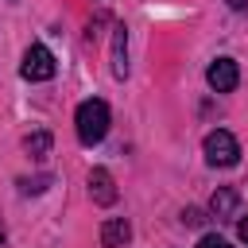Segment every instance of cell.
<instances>
[{
	"label": "cell",
	"instance_id": "cell-1",
	"mask_svg": "<svg viewBox=\"0 0 248 248\" xmlns=\"http://www.w3.org/2000/svg\"><path fill=\"white\" fill-rule=\"evenodd\" d=\"M74 128H78V140H81L85 147L101 143V140L108 136V105H105L101 97L81 101L78 112H74Z\"/></svg>",
	"mask_w": 248,
	"mask_h": 248
},
{
	"label": "cell",
	"instance_id": "cell-2",
	"mask_svg": "<svg viewBox=\"0 0 248 248\" xmlns=\"http://www.w3.org/2000/svg\"><path fill=\"white\" fill-rule=\"evenodd\" d=\"M202 151H205V163L209 167H236L240 163V143L232 132L225 128H213L205 140H202Z\"/></svg>",
	"mask_w": 248,
	"mask_h": 248
},
{
	"label": "cell",
	"instance_id": "cell-3",
	"mask_svg": "<svg viewBox=\"0 0 248 248\" xmlns=\"http://www.w3.org/2000/svg\"><path fill=\"white\" fill-rule=\"evenodd\" d=\"M54 70H58V62H54V54H50L43 43H31V46L23 50V66H19V74H23L27 81H50Z\"/></svg>",
	"mask_w": 248,
	"mask_h": 248
},
{
	"label": "cell",
	"instance_id": "cell-4",
	"mask_svg": "<svg viewBox=\"0 0 248 248\" xmlns=\"http://www.w3.org/2000/svg\"><path fill=\"white\" fill-rule=\"evenodd\" d=\"M205 81H209L213 93H232L236 81H240V66L232 58H213L209 70H205Z\"/></svg>",
	"mask_w": 248,
	"mask_h": 248
},
{
	"label": "cell",
	"instance_id": "cell-5",
	"mask_svg": "<svg viewBox=\"0 0 248 248\" xmlns=\"http://www.w3.org/2000/svg\"><path fill=\"white\" fill-rule=\"evenodd\" d=\"M108 70H112V78H116V81H124V78H128V27H124V23H116V27H112Z\"/></svg>",
	"mask_w": 248,
	"mask_h": 248
},
{
	"label": "cell",
	"instance_id": "cell-6",
	"mask_svg": "<svg viewBox=\"0 0 248 248\" xmlns=\"http://www.w3.org/2000/svg\"><path fill=\"white\" fill-rule=\"evenodd\" d=\"M89 198L97 205H112L116 202V182H112V174L105 167H93L89 170Z\"/></svg>",
	"mask_w": 248,
	"mask_h": 248
},
{
	"label": "cell",
	"instance_id": "cell-7",
	"mask_svg": "<svg viewBox=\"0 0 248 248\" xmlns=\"http://www.w3.org/2000/svg\"><path fill=\"white\" fill-rule=\"evenodd\" d=\"M128 240H132L128 217H108V221L101 225V248H124Z\"/></svg>",
	"mask_w": 248,
	"mask_h": 248
},
{
	"label": "cell",
	"instance_id": "cell-8",
	"mask_svg": "<svg viewBox=\"0 0 248 248\" xmlns=\"http://www.w3.org/2000/svg\"><path fill=\"white\" fill-rule=\"evenodd\" d=\"M236 205H240V194H236L232 186H217V190H213V198H209L213 217H232V213H236Z\"/></svg>",
	"mask_w": 248,
	"mask_h": 248
},
{
	"label": "cell",
	"instance_id": "cell-9",
	"mask_svg": "<svg viewBox=\"0 0 248 248\" xmlns=\"http://www.w3.org/2000/svg\"><path fill=\"white\" fill-rule=\"evenodd\" d=\"M23 151H27L31 159H43V155L50 151V132H31V136L23 140Z\"/></svg>",
	"mask_w": 248,
	"mask_h": 248
},
{
	"label": "cell",
	"instance_id": "cell-10",
	"mask_svg": "<svg viewBox=\"0 0 248 248\" xmlns=\"http://www.w3.org/2000/svg\"><path fill=\"white\" fill-rule=\"evenodd\" d=\"M46 186H50V174H39L35 182H31V178H19V190H23V194H43Z\"/></svg>",
	"mask_w": 248,
	"mask_h": 248
},
{
	"label": "cell",
	"instance_id": "cell-11",
	"mask_svg": "<svg viewBox=\"0 0 248 248\" xmlns=\"http://www.w3.org/2000/svg\"><path fill=\"white\" fill-rule=\"evenodd\" d=\"M194 248H232V244H229L225 236H217V232H205V236H202Z\"/></svg>",
	"mask_w": 248,
	"mask_h": 248
},
{
	"label": "cell",
	"instance_id": "cell-12",
	"mask_svg": "<svg viewBox=\"0 0 248 248\" xmlns=\"http://www.w3.org/2000/svg\"><path fill=\"white\" fill-rule=\"evenodd\" d=\"M182 221H186V225H202L205 217H202V209H182Z\"/></svg>",
	"mask_w": 248,
	"mask_h": 248
},
{
	"label": "cell",
	"instance_id": "cell-13",
	"mask_svg": "<svg viewBox=\"0 0 248 248\" xmlns=\"http://www.w3.org/2000/svg\"><path fill=\"white\" fill-rule=\"evenodd\" d=\"M236 232H240V240L248 244V217H240V225H236Z\"/></svg>",
	"mask_w": 248,
	"mask_h": 248
},
{
	"label": "cell",
	"instance_id": "cell-14",
	"mask_svg": "<svg viewBox=\"0 0 248 248\" xmlns=\"http://www.w3.org/2000/svg\"><path fill=\"white\" fill-rule=\"evenodd\" d=\"M229 8H232V12H244V8H248V0H229Z\"/></svg>",
	"mask_w": 248,
	"mask_h": 248
},
{
	"label": "cell",
	"instance_id": "cell-15",
	"mask_svg": "<svg viewBox=\"0 0 248 248\" xmlns=\"http://www.w3.org/2000/svg\"><path fill=\"white\" fill-rule=\"evenodd\" d=\"M0 244H4V229H0Z\"/></svg>",
	"mask_w": 248,
	"mask_h": 248
}]
</instances>
